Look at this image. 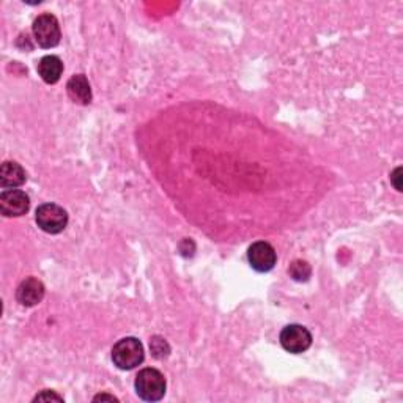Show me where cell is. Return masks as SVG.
Here are the masks:
<instances>
[{
	"label": "cell",
	"mask_w": 403,
	"mask_h": 403,
	"mask_svg": "<svg viewBox=\"0 0 403 403\" xmlns=\"http://www.w3.org/2000/svg\"><path fill=\"white\" fill-rule=\"evenodd\" d=\"M112 361L122 370H131L142 364L144 346L136 337H125L112 348Z\"/></svg>",
	"instance_id": "6da1fadb"
},
{
	"label": "cell",
	"mask_w": 403,
	"mask_h": 403,
	"mask_svg": "<svg viewBox=\"0 0 403 403\" xmlns=\"http://www.w3.org/2000/svg\"><path fill=\"white\" fill-rule=\"evenodd\" d=\"M136 392L145 402H158L166 394V378L157 369H144L136 377Z\"/></svg>",
	"instance_id": "7a4b0ae2"
},
{
	"label": "cell",
	"mask_w": 403,
	"mask_h": 403,
	"mask_svg": "<svg viewBox=\"0 0 403 403\" xmlns=\"http://www.w3.org/2000/svg\"><path fill=\"white\" fill-rule=\"evenodd\" d=\"M35 219H37L38 227L51 235H57L68 225V213L55 203H45L38 207Z\"/></svg>",
	"instance_id": "3957f363"
},
{
	"label": "cell",
	"mask_w": 403,
	"mask_h": 403,
	"mask_svg": "<svg viewBox=\"0 0 403 403\" xmlns=\"http://www.w3.org/2000/svg\"><path fill=\"white\" fill-rule=\"evenodd\" d=\"M33 37L38 46L45 49L55 47L60 43L62 33L59 21L52 15H41L33 23Z\"/></svg>",
	"instance_id": "277c9868"
},
{
	"label": "cell",
	"mask_w": 403,
	"mask_h": 403,
	"mask_svg": "<svg viewBox=\"0 0 403 403\" xmlns=\"http://www.w3.org/2000/svg\"><path fill=\"white\" fill-rule=\"evenodd\" d=\"M280 345L290 353L300 355L310 348L312 345V336L307 331V328L301 327V324H288L280 332Z\"/></svg>",
	"instance_id": "5b68a950"
},
{
	"label": "cell",
	"mask_w": 403,
	"mask_h": 403,
	"mask_svg": "<svg viewBox=\"0 0 403 403\" xmlns=\"http://www.w3.org/2000/svg\"><path fill=\"white\" fill-rule=\"evenodd\" d=\"M30 208V199L24 191L6 189L0 194V211L6 217H18L25 215Z\"/></svg>",
	"instance_id": "8992f818"
},
{
	"label": "cell",
	"mask_w": 403,
	"mask_h": 403,
	"mask_svg": "<svg viewBox=\"0 0 403 403\" xmlns=\"http://www.w3.org/2000/svg\"><path fill=\"white\" fill-rule=\"evenodd\" d=\"M247 259H249V263L254 270L259 273H268L274 268L278 256H276L274 247L270 243L257 242L247 251Z\"/></svg>",
	"instance_id": "52a82bcc"
},
{
	"label": "cell",
	"mask_w": 403,
	"mask_h": 403,
	"mask_svg": "<svg viewBox=\"0 0 403 403\" xmlns=\"http://www.w3.org/2000/svg\"><path fill=\"white\" fill-rule=\"evenodd\" d=\"M45 292L46 290L43 282L35 278H29L19 284L16 290V300L25 307H33L43 301Z\"/></svg>",
	"instance_id": "ba28073f"
},
{
	"label": "cell",
	"mask_w": 403,
	"mask_h": 403,
	"mask_svg": "<svg viewBox=\"0 0 403 403\" xmlns=\"http://www.w3.org/2000/svg\"><path fill=\"white\" fill-rule=\"evenodd\" d=\"M27 180V174L23 166L15 161H5L0 167V185L4 188H19Z\"/></svg>",
	"instance_id": "9c48e42d"
},
{
	"label": "cell",
	"mask_w": 403,
	"mask_h": 403,
	"mask_svg": "<svg viewBox=\"0 0 403 403\" xmlns=\"http://www.w3.org/2000/svg\"><path fill=\"white\" fill-rule=\"evenodd\" d=\"M68 96L77 104H90L91 101V89L87 81V77L84 74H76L67 84Z\"/></svg>",
	"instance_id": "30bf717a"
},
{
	"label": "cell",
	"mask_w": 403,
	"mask_h": 403,
	"mask_svg": "<svg viewBox=\"0 0 403 403\" xmlns=\"http://www.w3.org/2000/svg\"><path fill=\"white\" fill-rule=\"evenodd\" d=\"M63 73V63L57 55H46L38 63V74L46 84L59 82Z\"/></svg>",
	"instance_id": "8fae6325"
},
{
	"label": "cell",
	"mask_w": 403,
	"mask_h": 403,
	"mask_svg": "<svg viewBox=\"0 0 403 403\" xmlns=\"http://www.w3.org/2000/svg\"><path fill=\"white\" fill-rule=\"evenodd\" d=\"M310 273H312V270H310V265L307 263V261H302V260L293 261V263L288 268V274L298 282H306L310 278Z\"/></svg>",
	"instance_id": "7c38bea8"
},
{
	"label": "cell",
	"mask_w": 403,
	"mask_h": 403,
	"mask_svg": "<svg viewBox=\"0 0 403 403\" xmlns=\"http://www.w3.org/2000/svg\"><path fill=\"white\" fill-rule=\"evenodd\" d=\"M150 350L152 355L157 359H164L171 355V346L166 342V339H162L159 336H154L150 341Z\"/></svg>",
	"instance_id": "4fadbf2b"
},
{
	"label": "cell",
	"mask_w": 403,
	"mask_h": 403,
	"mask_svg": "<svg viewBox=\"0 0 403 403\" xmlns=\"http://www.w3.org/2000/svg\"><path fill=\"white\" fill-rule=\"evenodd\" d=\"M49 400H57V402H63V397L59 394H55L52 391H43L41 394H38L37 397L33 399V402H49Z\"/></svg>",
	"instance_id": "5bb4252c"
},
{
	"label": "cell",
	"mask_w": 403,
	"mask_h": 403,
	"mask_svg": "<svg viewBox=\"0 0 403 403\" xmlns=\"http://www.w3.org/2000/svg\"><path fill=\"white\" fill-rule=\"evenodd\" d=\"M391 181H392V185H394L395 189L402 191V167H397L391 174Z\"/></svg>",
	"instance_id": "9a60e30c"
},
{
	"label": "cell",
	"mask_w": 403,
	"mask_h": 403,
	"mask_svg": "<svg viewBox=\"0 0 403 403\" xmlns=\"http://www.w3.org/2000/svg\"><path fill=\"white\" fill-rule=\"evenodd\" d=\"M104 400L118 402L117 397H114V395H109V394H100V395H96V397H93V402H104Z\"/></svg>",
	"instance_id": "2e32d148"
}]
</instances>
